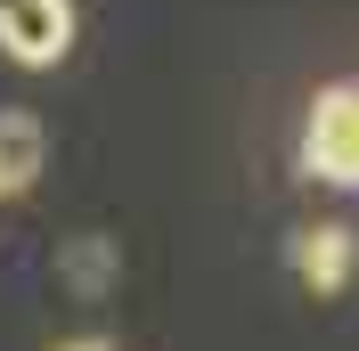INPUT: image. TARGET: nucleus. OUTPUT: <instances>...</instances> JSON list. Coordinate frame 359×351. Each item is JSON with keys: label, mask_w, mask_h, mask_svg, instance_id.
Instances as JSON below:
<instances>
[{"label": "nucleus", "mask_w": 359, "mask_h": 351, "mask_svg": "<svg viewBox=\"0 0 359 351\" xmlns=\"http://www.w3.org/2000/svg\"><path fill=\"white\" fill-rule=\"evenodd\" d=\"M302 172L327 188H359V82H327L302 114Z\"/></svg>", "instance_id": "f257e3e1"}, {"label": "nucleus", "mask_w": 359, "mask_h": 351, "mask_svg": "<svg viewBox=\"0 0 359 351\" xmlns=\"http://www.w3.org/2000/svg\"><path fill=\"white\" fill-rule=\"evenodd\" d=\"M0 49L17 66H57L74 49V0H0Z\"/></svg>", "instance_id": "f03ea898"}, {"label": "nucleus", "mask_w": 359, "mask_h": 351, "mask_svg": "<svg viewBox=\"0 0 359 351\" xmlns=\"http://www.w3.org/2000/svg\"><path fill=\"white\" fill-rule=\"evenodd\" d=\"M351 262H359L351 229H302L294 237V278L311 286V294H343L351 286Z\"/></svg>", "instance_id": "7ed1b4c3"}, {"label": "nucleus", "mask_w": 359, "mask_h": 351, "mask_svg": "<svg viewBox=\"0 0 359 351\" xmlns=\"http://www.w3.org/2000/svg\"><path fill=\"white\" fill-rule=\"evenodd\" d=\"M33 172H41V123L33 114H0V188L17 197V188H33Z\"/></svg>", "instance_id": "20e7f679"}, {"label": "nucleus", "mask_w": 359, "mask_h": 351, "mask_svg": "<svg viewBox=\"0 0 359 351\" xmlns=\"http://www.w3.org/2000/svg\"><path fill=\"white\" fill-rule=\"evenodd\" d=\"M57 351H114L107 335H82V343H57Z\"/></svg>", "instance_id": "39448f33"}, {"label": "nucleus", "mask_w": 359, "mask_h": 351, "mask_svg": "<svg viewBox=\"0 0 359 351\" xmlns=\"http://www.w3.org/2000/svg\"><path fill=\"white\" fill-rule=\"evenodd\" d=\"M0 197H8V188H0Z\"/></svg>", "instance_id": "423d86ee"}]
</instances>
